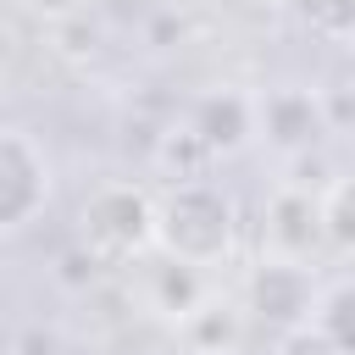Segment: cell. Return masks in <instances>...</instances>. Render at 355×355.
I'll return each mask as SVG.
<instances>
[{
    "label": "cell",
    "mask_w": 355,
    "mask_h": 355,
    "mask_svg": "<svg viewBox=\"0 0 355 355\" xmlns=\"http://www.w3.org/2000/svg\"><path fill=\"white\" fill-rule=\"evenodd\" d=\"M183 333H189V344H205V349H239V338H233V311L227 305H194L189 316H183Z\"/></svg>",
    "instance_id": "obj_11"
},
{
    "label": "cell",
    "mask_w": 355,
    "mask_h": 355,
    "mask_svg": "<svg viewBox=\"0 0 355 355\" xmlns=\"http://www.w3.org/2000/svg\"><path fill=\"white\" fill-rule=\"evenodd\" d=\"M272 355H344V349H333L311 322H300V327H283L272 338Z\"/></svg>",
    "instance_id": "obj_12"
},
{
    "label": "cell",
    "mask_w": 355,
    "mask_h": 355,
    "mask_svg": "<svg viewBox=\"0 0 355 355\" xmlns=\"http://www.w3.org/2000/svg\"><path fill=\"white\" fill-rule=\"evenodd\" d=\"M239 244V200L216 183V178H189V183H166L155 194V216H150V250H161V261L178 266H222Z\"/></svg>",
    "instance_id": "obj_1"
},
{
    "label": "cell",
    "mask_w": 355,
    "mask_h": 355,
    "mask_svg": "<svg viewBox=\"0 0 355 355\" xmlns=\"http://www.w3.org/2000/svg\"><path fill=\"white\" fill-rule=\"evenodd\" d=\"M183 128L200 139V150L216 161V155H239L250 139H255V111H250V94L239 89H211L189 105Z\"/></svg>",
    "instance_id": "obj_7"
},
{
    "label": "cell",
    "mask_w": 355,
    "mask_h": 355,
    "mask_svg": "<svg viewBox=\"0 0 355 355\" xmlns=\"http://www.w3.org/2000/svg\"><path fill=\"white\" fill-rule=\"evenodd\" d=\"M150 216H155V194L144 183H94L78 205V250L100 266H122L139 261L150 250Z\"/></svg>",
    "instance_id": "obj_2"
},
{
    "label": "cell",
    "mask_w": 355,
    "mask_h": 355,
    "mask_svg": "<svg viewBox=\"0 0 355 355\" xmlns=\"http://www.w3.org/2000/svg\"><path fill=\"white\" fill-rule=\"evenodd\" d=\"M255 111V139H266L277 155H305L322 133H327V105L322 89H300V83H277L250 94Z\"/></svg>",
    "instance_id": "obj_4"
},
{
    "label": "cell",
    "mask_w": 355,
    "mask_h": 355,
    "mask_svg": "<svg viewBox=\"0 0 355 355\" xmlns=\"http://www.w3.org/2000/svg\"><path fill=\"white\" fill-rule=\"evenodd\" d=\"M50 205V155L33 133L0 128V239L39 222Z\"/></svg>",
    "instance_id": "obj_3"
},
{
    "label": "cell",
    "mask_w": 355,
    "mask_h": 355,
    "mask_svg": "<svg viewBox=\"0 0 355 355\" xmlns=\"http://www.w3.org/2000/svg\"><path fill=\"white\" fill-rule=\"evenodd\" d=\"M39 22H50V28H67V22H78V17H89V6L94 0H22Z\"/></svg>",
    "instance_id": "obj_13"
},
{
    "label": "cell",
    "mask_w": 355,
    "mask_h": 355,
    "mask_svg": "<svg viewBox=\"0 0 355 355\" xmlns=\"http://www.w3.org/2000/svg\"><path fill=\"white\" fill-rule=\"evenodd\" d=\"M311 294H316V272L305 261H272L261 255L244 277V311L272 322L277 333L283 327H300L311 316Z\"/></svg>",
    "instance_id": "obj_5"
},
{
    "label": "cell",
    "mask_w": 355,
    "mask_h": 355,
    "mask_svg": "<svg viewBox=\"0 0 355 355\" xmlns=\"http://www.w3.org/2000/svg\"><path fill=\"white\" fill-rule=\"evenodd\" d=\"M0 100H6V72H0Z\"/></svg>",
    "instance_id": "obj_15"
},
{
    "label": "cell",
    "mask_w": 355,
    "mask_h": 355,
    "mask_svg": "<svg viewBox=\"0 0 355 355\" xmlns=\"http://www.w3.org/2000/svg\"><path fill=\"white\" fill-rule=\"evenodd\" d=\"M155 300H161V311H172L178 322L200 305V272L194 266H178V261H166V266H155Z\"/></svg>",
    "instance_id": "obj_10"
},
{
    "label": "cell",
    "mask_w": 355,
    "mask_h": 355,
    "mask_svg": "<svg viewBox=\"0 0 355 355\" xmlns=\"http://www.w3.org/2000/svg\"><path fill=\"white\" fill-rule=\"evenodd\" d=\"M349 311H355V283H349V272H333V277H316V294H311V327L333 344V349H344V355H355V333H349Z\"/></svg>",
    "instance_id": "obj_8"
},
{
    "label": "cell",
    "mask_w": 355,
    "mask_h": 355,
    "mask_svg": "<svg viewBox=\"0 0 355 355\" xmlns=\"http://www.w3.org/2000/svg\"><path fill=\"white\" fill-rule=\"evenodd\" d=\"M261 244L272 261H305L322 250V233H316V189H305L300 178H283L266 200V216H261Z\"/></svg>",
    "instance_id": "obj_6"
},
{
    "label": "cell",
    "mask_w": 355,
    "mask_h": 355,
    "mask_svg": "<svg viewBox=\"0 0 355 355\" xmlns=\"http://www.w3.org/2000/svg\"><path fill=\"white\" fill-rule=\"evenodd\" d=\"M316 233L327 255H349L355 250V216H349V178H327V189H316Z\"/></svg>",
    "instance_id": "obj_9"
},
{
    "label": "cell",
    "mask_w": 355,
    "mask_h": 355,
    "mask_svg": "<svg viewBox=\"0 0 355 355\" xmlns=\"http://www.w3.org/2000/svg\"><path fill=\"white\" fill-rule=\"evenodd\" d=\"M178 355H239V349H205V344H183Z\"/></svg>",
    "instance_id": "obj_14"
}]
</instances>
